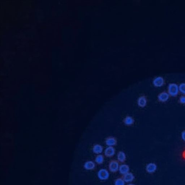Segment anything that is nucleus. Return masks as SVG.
Masks as SVG:
<instances>
[{
    "instance_id": "obj_3",
    "label": "nucleus",
    "mask_w": 185,
    "mask_h": 185,
    "mask_svg": "<svg viewBox=\"0 0 185 185\" xmlns=\"http://www.w3.org/2000/svg\"><path fill=\"white\" fill-rule=\"evenodd\" d=\"M98 177L100 180H106L109 177V173L106 169H101L99 170L97 174Z\"/></svg>"
},
{
    "instance_id": "obj_11",
    "label": "nucleus",
    "mask_w": 185,
    "mask_h": 185,
    "mask_svg": "<svg viewBox=\"0 0 185 185\" xmlns=\"http://www.w3.org/2000/svg\"><path fill=\"white\" fill-rule=\"evenodd\" d=\"M105 143L109 147H113L116 145L117 143L116 139L113 137H108L106 139Z\"/></svg>"
},
{
    "instance_id": "obj_21",
    "label": "nucleus",
    "mask_w": 185,
    "mask_h": 185,
    "mask_svg": "<svg viewBox=\"0 0 185 185\" xmlns=\"http://www.w3.org/2000/svg\"><path fill=\"white\" fill-rule=\"evenodd\" d=\"M182 158L184 161L185 162V149L182 151Z\"/></svg>"
},
{
    "instance_id": "obj_6",
    "label": "nucleus",
    "mask_w": 185,
    "mask_h": 185,
    "mask_svg": "<svg viewBox=\"0 0 185 185\" xmlns=\"http://www.w3.org/2000/svg\"><path fill=\"white\" fill-rule=\"evenodd\" d=\"M122 177L125 183H130L132 182L135 179L134 174L131 172H129L125 175H122Z\"/></svg>"
},
{
    "instance_id": "obj_17",
    "label": "nucleus",
    "mask_w": 185,
    "mask_h": 185,
    "mask_svg": "<svg viewBox=\"0 0 185 185\" xmlns=\"http://www.w3.org/2000/svg\"><path fill=\"white\" fill-rule=\"evenodd\" d=\"M125 182L122 176L115 179L114 181V185H125Z\"/></svg>"
},
{
    "instance_id": "obj_13",
    "label": "nucleus",
    "mask_w": 185,
    "mask_h": 185,
    "mask_svg": "<svg viewBox=\"0 0 185 185\" xmlns=\"http://www.w3.org/2000/svg\"><path fill=\"white\" fill-rule=\"evenodd\" d=\"M147 98L145 96H142L139 98L138 100V104L139 106L144 108L147 104Z\"/></svg>"
},
{
    "instance_id": "obj_22",
    "label": "nucleus",
    "mask_w": 185,
    "mask_h": 185,
    "mask_svg": "<svg viewBox=\"0 0 185 185\" xmlns=\"http://www.w3.org/2000/svg\"><path fill=\"white\" fill-rule=\"evenodd\" d=\"M127 185H136L135 184H133L129 183L128 184H127Z\"/></svg>"
},
{
    "instance_id": "obj_18",
    "label": "nucleus",
    "mask_w": 185,
    "mask_h": 185,
    "mask_svg": "<svg viewBox=\"0 0 185 185\" xmlns=\"http://www.w3.org/2000/svg\"><path fill=\"white\" fill-rule=\"evenodd\" d=\"M179 92L185 96V83H182L179 86Z\"/></svg>"
},
{
    "instance_id": "obj_8",
    "label": "nucleus",
    "mask_w": 185,
    "mask_h": 185,
    "mask_svg": "<svg viewBox=\"0 0 185 185\" xmlns=\"http://www.w3.org/2000/svg\"><path fill=\"white\" fill-rule=\"evenodd\" d=\"M153 84L155 87H163L165 84V80L161 76L155 78L153 81Z\"/></svg>"
},
{
    "instance_id": "obj_19",
    "label": "nucleus",
    "mask_w": 185,
    "mask_h": 185,
    "mask_svg": "<svg viewBox=\"0 0 185 185\" xmlns=\"http://www.w3.org/2000/svg\"><path fill=\"white\" fill-rule=\"evenodd\" d=\"M179 102L182 105H185V96L182 95L180 96L179 99Z\"/></svg>"
},
{
    "instance_id": "obj_5",
    "label": "nucleus",
    "mask_w": 185,
    "mask_h": 185,
    "mask_svg": "<svg viewBox=\"0 0 185 185\" xmlns=\"http://www.w3.org/2000/svg\"><path fill=\"white\" fill-rule=\"evenodd\" d=\"M157 166L155 163H150L147 165L145 167L146 172L149 174L154 173L156 171Z\"/></svg>"
},
{
    "instance_id": "obj_7",
    "label": "nucleus",
    "mask_w": 185,
    "mask_h": 185,
    "mask_svg": "<svg viewBox=\"0 0 185 185\" xmlns=\"http://www.w3.org/2000/svg\"><path fill=\"white\" fill-rule=\"evenodd\" d=\"M115 153V150L113 147H108L104 151V155L108 158H112Z\"/></svg>"
},
{
    "instance_id": "obj_2",
    "label": "nucleus",
    "mask_w": 185,
    "mask_h": 185,
    "mask_svg": "<svg viewBox=\"0 0 185 185\" xmlns=\"http://www.w3.org/2000/svg\"><path fill=\"white\" fill-rule=\"evenodd\" d=\"M119 163L117 160L112 159L108 163V170L112 173H116L119 171Z\"/></svg>"
},
{
    "instance_id": "obj_12",
    "label": "nucleus",
    "mask_w": 185,
    "mask_h": 185,
    "mask_svg": "<svg viewBox=\"0 0 185 185\" xmlns=\"http://www.w3.org/2000/svg\"><path fill=\"white\" fill-rule=\"evenodd\" d=\"M96 164L94 162L92 161H88L86 162L84 164V167L86 170H92L96 168Z\"/></svg>"
},
{
    "instance_id": "obj_14",
    "label": "nucleus",
    "mask_w": 185,
    "mask_h": 185,
    "mask_svg": "<svg viewBox=\"0 0 185 185\" xmlns=\"http://www.w3.org/2000/svg\"><path fill=\"white\" fill-rule=\"evenodd\" d=\"M103 147L99 144L95 145L92 147V151L96 155H100L102 152Z\"/></svg>"
},
{
    "instance_id": "obj_15",
    "label": "nucleus",
    "mask_w": 185,
    "mask_h": 185,
    "mask_svg": "<svg viewBox=\"0 0 185 185\" xmlns=\"http://www.w3.org/2000/svg\"><path fill=\"white\" fill-rule=\"evenodd\" d=\"M135 120L131 116H127L123 120V122L127 126H131L133 124Z\"/></svg>"
},
{
    "instance_id": "obj_20",
    "label": "nucleus",
    "mask_w": 185,
    "mask_h": 185,
    "mask_svg": "<svg viewBox=\"0 0 185 185\" xmlns=\"http://www.w3.org/2000/svg\"><path fill=\"white\" fill-rule=\"evenodd\" d=\"M181 137L182 140L185 142V130L181 133Z\"/></svg>"
},
{
    "instance_id": "obj_16",
    "label": "nucleus",
    "mask_w": 185,
    "mask_h": 185,
    "mask_svg": "<svg viewBox=\"0 0 185 185\" xmlns=\"http://www.w3.org/2000/svg\"><path fill=\"white\" fill-rule=\"evenodd\" d=\"M95 161L98 165H102L104 162V157L101 155H96L95 158Z\"/></svg>"
},
{
    "instance_id": "obj_1",
    "label": "nucleus",
    "mask_w": 185,
    "mask_h": 185,
    "mask_svg": "<svg viewBox=\"0 0 185 185\" xmlns=\"http://www.w3.org/2000/svg\"><path fill=\"white\" fill-rule=\"evenodd\" d=\"M167 92L170 96L176 97L179 92V86L175 83H170L167 87Z\"/></svg>"
},
{
    "instance_id": "obj_10",
    "label": "nucleus",
    "mask_w": 185,
    "mask_h": 185,
    "mask_svg": "<svg viewBox=\"0 0 185 185\" xmlns=\"http://www.w3.org/2000/svg\"><path fill=\"white\" fill-rule=\"evenodd\" d=\"M117 160L119 163L124 164L126 161V156L125 153L122 151H119L117 155Z\"/></svg>"
},
{
    "instance_id": "obj_9",
    "label": "nucleus",
    "mask_w": 185,
    "mask_h": 185,
    "mask_svg": "<svg viewBox=\"0 0 185 185\" xmlns=\"http://www.w3.org/2000/svg\"><path fill=\"white\" fill-rule=\"evenodd\" d=\"M130 170V167L128 165L122 164L119 166V171L122 175H125L129 172Z\"/></svg>"
},
{
    "instance_id": "obj_4",
    "label": "nucleus",
    "mask_w": 185,
    "mask_h": 185,
    "mask_svg": "<svg viewBox=\"0 0 185 185\" xmlns=\"http://www.w3.org/2000/svg\"><path fill=\"white\" fill-rule=\"evenodd\" d=\"M170 96L168 92L166 91H163L158 95V100L161 102H165L169 100Z\"/></svg>"
}]
</instances>
